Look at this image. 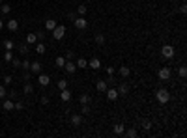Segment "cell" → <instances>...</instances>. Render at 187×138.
I'll use <instances>...</instances> for the list:
<instances>
[{
  "label": "cell",
  "instance_id": "d6a6232c",
  "mask_svg": "<svg viewBox=\"0 0 187 138\" xmlns=\"http://www.w3.org/2000/svg\"><path fill=\"white\" fill-rule=\"evenodd\" d=\"M64 65H66V58H62V56H58L56 58V67H64Z\"/></svg>",
  "mask_w": 187,
  "mask_h": 138
},
{
  "label": "cell",
  "instance_id": "5bb4252c",
  "mask_svg": "<svg viewBox=\"0 0 187 138\" xmlns=\"http://www.w3.org/2000/svg\"><path fill=\"white\" fill-rule=\"evenodd\" d=\"M118 93H120V95H127V93H129V84L122 82V84L118 86Z\"/></svg>",
  "mask_w": 187,
  "mask_h": 138
},
{
  "label": "cell",
  "instance_id": "8992f818",
  "mask_svg": "<svg viewBox=\"0 0 187 138\" xmlns=\"http://www.w3.org/2000/svg\"><path fill=\"white\" fill-rule=\"evenodd\" d=\"M170 75H172L170 67H161V69H159V73H157V77L161 78V80H169V78H170Z\"/></svg>",
  "mask_w": 187,
  "mask_h": 138
},
{
  "label": "cell",
  "instance_id": "277c9868",
  "mask_svg": "<svg viewBox=\"0 0 187 138\" xmlns=\"http://www.w3.org/2000/svg\"><path fill=\"white\" fill-rule=\"evenodd\" d=\"M73 24H75V28H79V30H84L86 26H88V21H86V19L81 15V17H75Z\"/></svg>",
  "mask_w": 187,
  "mask_h": 138
},
{
  "label": "cell",
  "instance_id": "f546056e",
  "mask_svg": "<svg viewBox=\"0 0 187 138\" xmlns=\"http://www.w3.org/2000/svg\"><path fill=\"white\" fill-rule=\"evenodd\" d=\"M11 60H13V54H11V50H6V52H4V62H8V64H10Z\"/></svg>",
  "mask_w": 187,
  "mask_h": 138
},
{
  "label": "cell",
  "instance_id": "7dc6e473",
  "mask_svg": "<svg viewBox=\"0 0 187 138\" xmlns=\"http://www.w3.org/2000/svg\"><path fill=\"white\" fill-rule=\"evenodd\" d=\"M4 28V21H2V19H0V30H2Z\"/></svg>",
  "mask_w": 187,
  "mask_h": 138
},
{
  "label": "cell",
  "instance_id": "c3c4849f",
  "mask_svg": "<svg viewBox=\"0 0 187 138\" xmlns=\"http://www.w3.org/2000/svg\"><path fill=\"white\" fill-rule=\"evenodd\" d=\"M2 2H4V0H0V4H2Z\"/></svg>",
  "mask_w": 187,
  "mask_h": 138
},
{
  "label": "cell",
  "instance_id": "30bf717a",
  "mask_svg": "<svg viewBox=\"0 0 187 138\" xmlns=\"http://www.w3.org/2000/svg\"><path fill=\"white\" fill-rule=\"evenodd\" d=\"M41 67H43V65L39 64V62H30V71L34 75H39V73H41Z\"/></svg>",
  "mask_w": 187,
  "mask_h": 138
},
{
  "label": "cell",
  "instance_id": "52a82bcc",
  "mask_svg": "<svg viewBox=\"0 0 187 138\" xmlns=\"http://www.w3.org/2000/svg\"><path fill=\"white\" fill-rule=\"evenodd\" d=\"M69 121H71L73 127H81V125H82V114H71Z\"/></svg>",
  "mask_w": 187,
  "mask_h": 138
},
{
  "label": "cell",
  "instance_id": "484cf974",
  "mask_svg": "<svg viewBox=\"0 0 187 138\" xmlns=\"http://www.w3.org/2000/svg\"><path fill=\"white\" fill-rule=\"evenodd\" d=\"M124 135H125V136H129V138H135V136H137V129L131 127V129H127V131H124Z\"/></svg>",
  "mask_w": 187,
  "mask_h": 138
},
{
  "label": "cell",
  "instance_id": "d6986e66",
  "mask_svg": "<svg viewBox=\"0 0 187 138\" xmlns=\"http://www.w3.org/2000/svg\"><path fill=\"white\" fill-rule=\"evenodd\" d=\"M124 131H125V125L124 123H118V125H114V135H124Z\"/></svg>",
  "mask_w": 187,
  "mask_h": 138
},
{
  "label": "cell",
  "instance_id": "3957f363",
  "mask_svg": "<svg viewBox=\"0 0 187 138\" xmlns=\"http://www.w3.org/2000/svg\"><path fill=\"white\" fill-rule=\"evenodd\" d=\"M53 35H54V39H56V41L64 39V35H66V26L56 24V26H54V30H53Z\"/></svg>",
  "mask_w": 187,
  "mask_h": 138
},
{
  "label": "cell",
  "instance_id": "f35d334b",
  "mask_svg": "<svg viewBox=\"0 0 187 138\" xmlns=\"http://www.w3.org/2000/svg\"><path fill=\"white\" fill-rule=\"evenodd\" d=\"M36 35H38V41H43V39H45V32H43V30L36 32Z\"/></svg>",
  "mask_w": 187,
  "mask_h": 138
},
{
  "label": "cell",
  "instance_id": "74e56055",
  "mask_svg": "<svg viewBox=\"0 0 187 138\" xmlns=\"http://www.w3.org/2000/svg\"><path fill=\"white\" fill-rule=\"evenodd\" d=\"M81 114H82V116L90 114V108H88V105H82V108H81Z\"/></svg>",
  "mask_w": 187,
  "mask_h": 138
},
{
  "label": "cell",
  "instance_id": "9c48e42d",
  "mask_svg": "<svg viewBox=\"0 0 187 138\" xmlns=\"http://www.w3.org/2000/svg\"><path fill=\"white\" fill-rule=\"evenodd\" d=\"M6 26H8V30H10V32H17V30H19V21L11 19V21L6 22Z\"/></svg>",
  "mask_w": 187,
  "mask_h": 138
},
{
  "label": "cell",
  "instance_id": "8d00e7d4",
  "mask_svg": "<svg viewBox=\"0 0 187 138\" xmlns=\"http://www.w3.org/2000/svg\"><path fill=\"white\" fill-rule=\"evenodd\" d=\"M21 67L25 69V71H28V69H30V62H28V58H26V60H25V62H23V64H21Z\"/></svg>",
  "mask_w": 187,
  "mask_h": 138
},
{
  "label": "cell",
  "instance_id": "cb8c5ba5",
  "mask_svg": "<svg viewBox=\"0 0 187 138\" xmlns=\"http://www.w3.org/2000/svg\"><path fill=\"white\" fill-rule=\"evenodd\" d=\"M38 41V35L36 34H28L26 35V43H28V45H32V43H36Z\"/></svg>",
  "mask_w": 187,
  "mask_h": 138
},
{
  "label": "cell",
  "instance_id": "ba28073f",
  "mask_svg": "<svg viewBox=\"0 0 187 138\" xmlns=\"http://www.w3.org/2000/svg\"><path fill=\"white\" fill-rule=\"evenodd\" d=\"M38 82H39V86H49V84H51V77H49V75H43V73H39V77H38Z\"/></svg>",
  "mask_w": 187,
  "mask_h": 138
},
{
  "label": "cell",
  "instance_id": "4316f807",
  "mask_svg": "<svg viewBox=\"0 0 187 138\" xmlns=\"http://www.w3.org/2000/svg\"><path fill=\"white\" fill-rule=\"evenodd\" d=\"M19 52L21 54H28V43H21V45H19Z\"/></svg>",
  "mask_w": 187,
  "mask_h": 138
},
{
  "label": "cell",
  "instance_id": "ee69618b",
  "mask_svg": "<svg viewBox=\"0 0 187 138\" xmlns=\"http://www.w3.org/2000/svg\"><path fill=\"white\" fill-rule=\"evenodd\" d=\"M41 105H49V97L47 95H41Z\"/></svg>",
  "mask_w": 187,
  "mask_h": 138
},
{
  "label": "cell",
  "instance_id": "d4e9b609",
  "mask_svg": "<svg viewBox=\"0 0 187 138\" xmlns=\"http://www.w3.org/2000/svg\"><path fill=\"white\" fill-rule=\"evenodd\" d=\"M23 92H25V93H28V95H30V93H32V92H34V86H32V84H30V82H28V80H26V84H25V88H23Z\"/></svg>",
  "mask_w": 187,
  "mask_h": 138
},
{
  "label": "cell",
  "instance_id": "2e32d148",
  "mask_svg": "<svg viewBox=\"0 0 187 138\" xmlns=\"http://www.w3.org/2000/svg\"><path fill=\"white\" fill-rule=\"evenodd\" d=\"M118 73H120V77H122V78H127V77H129V75H131V69L127 67V65H122Z\"/></svg>",
  "mask_w": 187,
  "mask_h": 138
},
{
  "label": "cell",
  "instance_id": "b9f144b4",
  "mask_svg": "<svg viewBox=\"0 0 187 138\" xmlns=\"http://www.w3.org/2000/svg\"><path fill=\"white\" fill-rule=\"evenodd\" d=\"M73 56H75V52H73V50H67V52H66V60H71Z\"/></svg>",
  "mask_w": 187,
  "mask_h": 138
},
{
  "label": "cell",
  "instance_id": "7c38bea8",
  "mask_svg": "<svg viewBox=\"0 0 187 138\" xmlns=\"http://www.w3.org/2000/svg\"><path fill=\"white\" fill-rule=\"evenodd\" d=\"M64 69H66V71H67V73H69V75H73L75 71H77V65H75V64H73V62H71V60H66V65H64Z\"/></svg>",
  "mask_w": 187,
  "mask_h": 138
},
{
  "label": "cell",
  "instance_id": "60d3db41",
  "mask_svg": "<svg viewBox=\"0 0 187 138\" xmlns=\"http://www.w3.org/2000/svg\"><path fill=\"white\" fill-rule=\"evenodd\" d=\"M4 97H6V88L0 84V99H4Z\"/></svg>",
  "mask_w": 187,
  "mask_h": 138
},
{
  "label": "cell",
  "instance_id": "7402d4cb",
  "mask_svg": "<svg viewBox=\"0 0 187 138\" xmlns=\"http://www.w3.org/2000/svg\"><path fill=\"white\" fill-rule=\"evenodd\" d=\"M4 49H6V50H13L15 49V43L11 41V39H6V41H4Z\"/></svg>",
  "mask_w": 187,
  "mask_h": 138
},
{
  "label": "cell",
  "instance_id": "7bdbcfd3",
  "mask_svg": "<svg viewBox=\"0 0 187 138\" xmlns=\"http://www.w3.org/2000/svg\"><path fill=\"white\" fill-rule=\"evenodd\" d=\"M11 64H13V67H21V62H19L17 58H13V60H11Z\"/></svg>",
  "mask_w": 187,
  "mask_h": 138
},
{
  "label": "cell",
  "instance_id": "f6af8a7d",
  "mask_svg": "<svg viewBox=\"0 0 187 138\" xmlns=\"http://www.w3.org/2000/svg\"><path fill=\"white\" fill-rule=\"evenodd\" d=\"M107 73H109V77H112V75H114V67H112V65H110V67H107Z\"/></svg>",
  "mask_w": 187,
  "mask_h": 138
},
{
  "label": "cell",
  "instance_id": "836d02e7",
  "mask_svg": "<svg viewBox=\"0 0 187 138\" xmlns=\"http://www.w3.org/2000/svg\"><path fill=\"white\" fill-rule=\"evenodd\" d=\"M77 13H79V15H82V17L86 15V6H84V4H81V6L77 7Z\"/></svg>",
  "mask_w": 187,
  "mask_h": 138
},
{
  "label": "cell",
  "instance_id": "d590c367",
  "mask_svg": "<svg viewBox=\"0 0 187 138\" xmlns=\"http://www.w3.org/2000/svg\"><path fill=\"white\" fill-rule=\"evenodd\" d=\"M2 80H4V84H6V86H10V84H11V80H13V78H11V75H6V77H4Z\"/></svg>",
  "mask_w": 187,
  "mask_h": 138
},
{
  "label": "cell",
  "instance_id": "9a60e30c",
  "mask_svg": "<svg viewBox=\"0 0 187 138\" xmlns=\"http://www.w3.org/2000/svg\"><path fill=\"white\" fill-rule=\"evenodd\" d=\"M95 90H97V92H101V93H105V90H107V80H97V82H95Z\"/></svg>",
  "mask_w": 187,
  "mask_h": 138
},
{
  "label": "cell",
  "instance_id": "8fae6325",
  "mask_svg": "<svg viewBox=\"0 0 187 138\" xmlns=\"http://www.w3.org/2000/svg\"><path fill=\"white\" fill-rule=\"evenodd\" d=\"M88 67L90 69H95V71L101 69V60H99V58H92V60L88 62Z\"/></svg>",
  "mask_w": 187,
  "mask_h": 138
},
{
  "label": "cell",
  "instance_id": "83f0119b",
  "mask_svg": "<svg viewBox=\"0 0 187 138\" xmlns=\"http://www.w3.org/2000/svg\"><path fill=\"white\" fill-rule=\"evenodd\" d=\"M36 52H38V54H43V52H45V45H43V41H39L38 45H36Z\"/></svg>",
  "mask_w": 187,
  "mask_h": 138
},
{
  "label": "cell",
  "instance_id": "7a4b0ae2",
  "mask_svg": "<svg viewBox=\"0 0 187 138\" xmlns=\"http://www.w3.org/2000/svg\"><path fill=\"white\" fill-rule=\"evenodd\" d=\"M174 54H176V50H174L172 45H163V47H161V56H163V58H166V60H172Z\"/></svg>",
  "mask_w": 187,
  "mask_h": 138
},
{
  "label": "cell",
  "instance_id": "ab89813d",
  "mask_svg": "<svg viewBox=\"0 0 187 138\" xmlns=\"http://www.w3.org/2000/svg\"><path fill=\"white\" fill-rule=\"evenodd\" d=\"M25 108V103H23V101H17V103H15V110H23Z\"/></svg>",
  "mask_w": 187,
  "mask_h": 138
},
{
  "label": "cell",
  "instance_id": "ffe728a7",
  "mask_svg": "<svg viewBox=\"0 0 187 138\" xmlns=\"http://www.w3.org/2000/svg\"><path fill=\"white\" fill-rule=\"evenodd\" d=\"M54 26H56V21H54V19H47V21H45V28L47 30H51V32H53Z\"/></svg>",
  "mask_w": 187,
  "mask_h": 138
},
{
  "label": "cell",
  "instance_id": "f1b7e54d",
  "mask_svg": "<svg viewBox=\"0 0 187 138\" xmlns=\"http://www.w3.org/2000/svg\"><path fill=\"white\" fill-rule=\"evenodd\" d=\"M56 86H58V90H64V88H67V80H66V78H60V80L56 82Z\"/></svg>",
  "mask_w": 187,
  "mask_h": 138
},
{
  "label": "cell",
  "instance_id": "bcb514c9",
  "mask_svg": "<svg viewBox=\"0 0 187 138\" xmlns=\"http://www.w3.org/2000/svg\"><path fill=\"white\" fill-rule=\"evenodd\" d=\"M180 13H187V6H185V4H182V6H180Z\"/></svg>",
  "mask_w": 187,
  "mask_h": 138
},
{
  "label": "cell",
  "instance_id": "44dd1931",
  "mask_svg": "<svg viewBox=\"0 0 187 138\" xmlns=\"http://www.w3.org/2000/svg\"><path fill=\"white\" fill-rule=\"evenodd\" d=\"M75 65H77V69H86V67H88V62H86L84 58H79Z\"/></svg>",
  "mask_w": 187,
  "mask_h": 138
},
{
  "label": "cell",
  "instance_id": "6da1fadb",
  "mask_svg": "<svg viewBox=\"0 0 187 138\" xmlns=\"http://www.w3.org/2000/svg\"><path fill=\"white\" fill-rule=\"evenodd\" d=\"M155 97H157V101L161 105H166L170 101V92H169V90H165V88H159L157 93H155Z\"/></svg>",
  "mask_w": 187,
  "mask_h": 138
},
{
  "label": "cell",
  "instance_id": "603a6c76",
  "mask_svg": "<svg viewBox=\"0 0 187 138\" xmlns=\"http://www.w3.org/2000/svg\"><path fill=\"white\" fill-rule=\"evenodd\" d=\"M90 99H92V97H90L88 93H84V95H81V97H79V101H81V105H88V103H90Z\"/></svg>",
  "mask_w": 187,
  "mask_h": 138
},
{
  "label": "cell",
  "instance_id": "5b68a950",
  "mask_svg": "<svg viewBox=\"0 0 187 138\" xmlns=\"http://www.w3.org/2000/svg\"><path fill=\"white\" fill-rule=\"evenodd\" d=\"M105 93H107V99H109V101H116L118 97H120V93H118L116 88H107Z\"/></svg>",
  "mask_w": 187,
  "mask_h": 138
},
{
  "label": "cell",
  "instance_id": "4fadbf2b",
  "mask_svg": "<svg viewBox=\"0 0 187 138\" xmlns=\"http://www.w3.org/2000/svg\"><path fill=\"white\" fill-rule=\"evenodd\" d=\"M2 108H4V110H8V112H10V110H15V103H13V99H6V101H4V105H2Z\"/></svg>",
  "mask_w": 187,
  "mask_h": 138
},
{
  "label": "cell",
  "instance_id": "1f68e13d",
  "mask_svg": "<svg viewBox=\"0 0 187 138\" xmlns=\"http://www.w3.org/2000/svg\"><path fill=\"white\" fill-rule=\"evenodd\" d=\"M142 129H144V131H150V129H152V121L150 120H142Z\"/></svg>",
  "mask_w": 187,
  "mask_h": 138
},
{
  "label": "cell",
  "instance_id": "ac0fdd59",
  "mask_svg": "<svg viewBox=\"0 0 187 138\" xmlns=\"http://www.w3.org/2000/svg\"><path fill=\"white\" fill-rule=\"evenodd\" d=\"M0 11H2L4 15H10L11 13V6H10V4H6V2H2V4H0Z\"/></svg>",
  "mask_w": 187,
  "mask_h": 138
},
{
  "label": "cell",
  "instance_id": "681fc988",
  "mask_svg": "<svg viewBox=\"0 0 187 138\" xmlns=\"http://www.w3.org/2000/svg\"><path fill=\"white\" fill-rule=\"evenodd\" d=\"M0 82H2V78H0Z\"/></svg>",
  "mask_w": 187,
  "mask_h": 138
},
{
  "label": "cell",
  "instance_id": "e0dca14e",
  "mask_svg": "<svg viewBox=\"0 0 187 138\" xmlns=\"http://www.w3.org/2000/svg\"><path fill=\"white\" fill-rule=\"evenodd\" d=\"M60 99L62 101H69L71 99V92H69V90H67V88H64V90H60Z\"/></svg>",
  "mask_w": 187,
  "mask_h": 138
},
{
  "label": "cell",
  "instance_id": "e575fe53",
  "mask_svg": "<svg viewBox=\"0 0 187 138\" xmlns=\"http://www.w3.org/2000/svg\"><path fill=\"white\" fill-rule=\"evenodd\" d=\"M178 75H180V77H182V78H185V77H187V69L184 67V65H182V67H180V69H178Z\"/></svg>",
  "mask_w": 187,
  "mask_h": 138
},
{
  "label": "cell",
  "instance_id": "4dcf8cb0",
  "mask_svg": "<svg viewBox=\"0 0 187 138\" xmlns=\"http://www.w3.org/2000/svg\"><path fill=\"white\" fill-rule=\"evenodd\" d=\"M95 43H97V45H103V43H105V35L103 34H95Z\"/></svg>",
  "mask_w": 187,
  "mask_h": 138
}]
</instances>
